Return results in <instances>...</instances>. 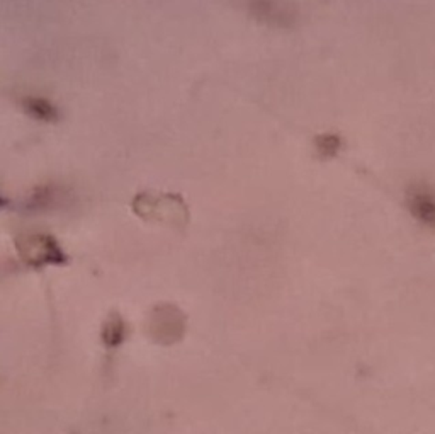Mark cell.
Returning <instances> with one entry per match:
<instances>
[{
	"label": "cell",
	"mask_w": 435,
	"mask_h": 434,
	"mask_svg": "<svg viewBox=\"0 0 435 434\" xmlns=\"http://www.w3.org/2000/svg\"><path fill=\"white\" fill-rule=\"evenodd\" d=\"M134 211L147 220H158L177 227L186 224L189 217L186 204L174 194H140L134 197Z\"/></svg>",
	"instance_id": "1"
},
{
	"label": "cell",
	"mask_w": 435,
	"mask_h": 434,
	"mask_svg": "<svg viewBox=\"0 0 435 434\" xmlns=\"http://www.w3.org/2000/svg\"><path fill=\"white\" fill-rule=\"evenodd\" d=\"M16 247L19 256L33 267L66 263V256L58 242L46 234H26L17 237Z\"/></svg>",
	"instance_id": "2"
},
{
	"label": "cell",
	"mask_w": 435,
	"mask_h": 434,
	"mask_svg": "<svg viewBox=\"0 0 435 434\" xmlns=\"http://www.w3.org/2000/svg\"><path fill=\"white\" fill-rule=\"evenodd\" d=\"M151 334L160 341H175L184 329V315L172 305H160L153 310L150 320Z\"/></svg>",
	"instance_id": "3"
},
{
	"label": "cell",
	"mask_w": 435,
	"mask_h": 434,
	"mask_svg": "<svg viewBox=\"0 0 435 434\" xmlns=\"http://www.w3.org/2000/svg\"><path fill=\"white\" fill-rule=\"evenodd\" d=\"M257 19L274 26H291L296 19V10L291 9V3L282 2H256L250 3Z\"/></svg>",
	"instance_id": "4"
},
{
	"label": "cell",
	"mask_w": 435,
	"mask_h": 434,
	"mask_svg": "<svg viewBox=\"0 0 435 434\" xmlns=\"http://www.w3.org/2000/svg\"><path fill=\"white\" fill-rule=\"evenodd\" d=\"M410 206L419 220L434 224L435 221V196L429 191L417 189L410 194Z\"/></svg>",
	"instance_id": "5"
},
{
	"label": "cell",
	"mask_w": 435,
	"mask_h": 434,
	"mask_svg": "<svg viewBox=\"0 0 435 434\" xmlns=\"http://www.w3.org/2000/svg\"><path fill=\"white\" fill-rule=\"evenodd\" d=\"M23 106L33 118L40 119V121H55V119L58 118L56 108L48 101V99L31 96L24 99Z\"/></svg>",
	"instance_id": "6"
},
{
	"label": "cell",
	"mask_w": 435,
	"mask_h": 434,
	"mask_svg": "<svg viewBox=\"0 0 435 434\" xmlns=\"http://www.w3.org/2000/svg\"><path fill=\"white\" fill-rule=\"evenodd\" d=\"M58 201V189L53 188H40L34 191L31 200L27 201V208H34V210H45V208L55 206Z\"/></svg>",
	"instance_id": "7"
},
{
	"label": "cell",
	"mask_w": 435,
	"mask_h": 434,
	"mask_svg": "<svg viewBox=\"0 0 435 434\" xmlns=\"http://www.w3.org/2000/svg\"><path fill=\"white\" fill-rule=\"evenodd\" d=\"M123 337H125V324L118 315H112L104 327V342L109 348H116L121 344Z\"/></svg>",
	"instance_id": "8"
},
{
	"label": "cell",
	"mask_w": 435,
	"mask_h": 434,
	"mask_svg": "<svg viewBox=\"0 0 435 434\" xmlns=\"http://www.w3.org/2000/svg\"><path fill=\"white\" fill-rule=\"evenodd\" d=\"M314 143H316V150L321 157H334V155L340 150L342 145L340 138H338L337 135H332V133H328V135H320L314 140Z\"/></svg>",
	"instance_id": "9"
}]
</instances>
